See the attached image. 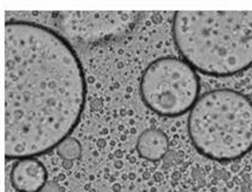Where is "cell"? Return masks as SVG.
Wrapping results in <instances>:
<instances>
[{
	"label": "cell",
	"instance_id": "6da1fadb",
	"mask_svg": "<svg viewBox=\"0 0 252 192\" xmlns=\"http://www.w3.org/2000/svg\"><path fill=\"white\" fill-rule=\"evenodd\" d=\"M86 79L69 42L48 27L5 24V157L33 158L59 147L85 109Z\"/></svg>",
	"mask_w": 252,
	"mask_h": 192
},
{
	"label": "cell",
	"instance_id": "7a4b0ae2",
	"mask_svg": "<svg viewBox=\"0 0 252 192\" xmlns=\"http://www.w3.org/2000/svg\"><path fill=\"white\" fill-rule=\"evenodd\" d=\"M173 34L184 61L205 75L225 78L252 66V11H178Z\"/></svg>",
	"mask_w": 252,
	"mask_h": 192
},
{
	"label": "cell",
	"instance_id": "3957f363",
	"mask_svg": "<svg viewBox=\"0 0 252 192\" xmlns=\"http://www.w3.org/2000/svg\"><path fill=\"white\" fill-rule=\"evenodd\" d=\"M188 130L203 156L220 162L238 160L252 149V102L236 90L209 91L190 110Z\"/></svg>",
	"mask_w": 252,
	"mask_h": 192
},
{
	"label": "cell",
	"instance_id": "277c9868",
	"mask_svg": "<svg viewBox=\"0 0 252 192\" xmlns=\"http://www.w3.org/2000/svg\"><path fill=\"white\" fill-rule=\"evenodd\" d=\"M140 88L149 109L161 116L176 117L191 110L197 102L199 80L184 60L161 57L143 72Z\"/></svg>",
	"mask_w": 252,
	"mask_h": 192
},
{
	"label": "cell",
	"instance_id": "5b68a950",
	"mask_svg": "<svg viewBox=\"0 0 252 192\" xmlns=\"http://www.w3.org/2000/svg\"><path fill=\"white\" fill-rule=\"evenodd\" d=\"M139 12H60V29L70 39L94 44L127 34L140 19Z\"/></svg>",
	"mask_w": 252,
	"mask_h": 192
},
{
	"label": "cell",
	"instance_id": "8992f818",
	"mask_svg": "<svg viewBox=\"0 0 252 192\" xmlns=\"http://www.w3.org/2000/svg\"><path fill=\"white\" fill-rule=\"evenodd\" d=\"M11 183L19 192H39L47 183V171L35 158L19 160L11 171Z\"/></svg>",
	"mask_w": 252,
	"mask_h": 192
},
{
	"label": "cell",
	"instance_id": "52a82bcc",
	"mask_svg": "<svg viewBox=\"0 0 252 192\" xmlns=\"http://www.w3.org/2000/svg\"><path fill=\"white\" fill-rule=\"evenodd\" d=\"M168 138L163 132L149 129L141 134L137 141V151L143 158L149 161L161 160L168 150Z\"/></svg>",
	"mask_w": 252,
	"mask_h": 192
},
{
	"label": "cell",
	"instance_id": "ba28073f",
	"mask_svg": "<svg viewBox=\"0 0 252 192\" xmlns=\"http://www.w3.org/2000/svg\"><path fill=\"white\" fill-rule=\"evenodd\" d=\"M58 154L64 161H73L81 155V145L75 138L68 137L58 147Z\"/></svg>",
	"mask_w": 252,
	"mask_h": 192
},
{
	"label": "cell",
	"instance_id": "9c48e42d",
	"mask_svg": "<svg viewBox=\"0 0 252 192\" xmlns=\"http://www.w3.org/2000/svg\"><path fill=\"white\" fill-rule=\"evenodd\" d=\"M41 192H61V189L59 187V184L55 182H47L46 185L42 189Z\"/></svg>",
	"mask_w": 252,
	"mask_h": 192
},
{
	"label": "cell",
	"instance_id": "30bf717a",
	"mask_svg": "<svg viewBox=\"0 0 252 192\" xmlns=\"http://www.w3.org/2000/svg\"><path fill=\"white\" fill-rule=\"evenodd\" d=\"M70 165H72L70 161H64V167H70Z\"/></svg>",
	"mask_w": 252,
	"mask_h": 192
}]
</instances>
